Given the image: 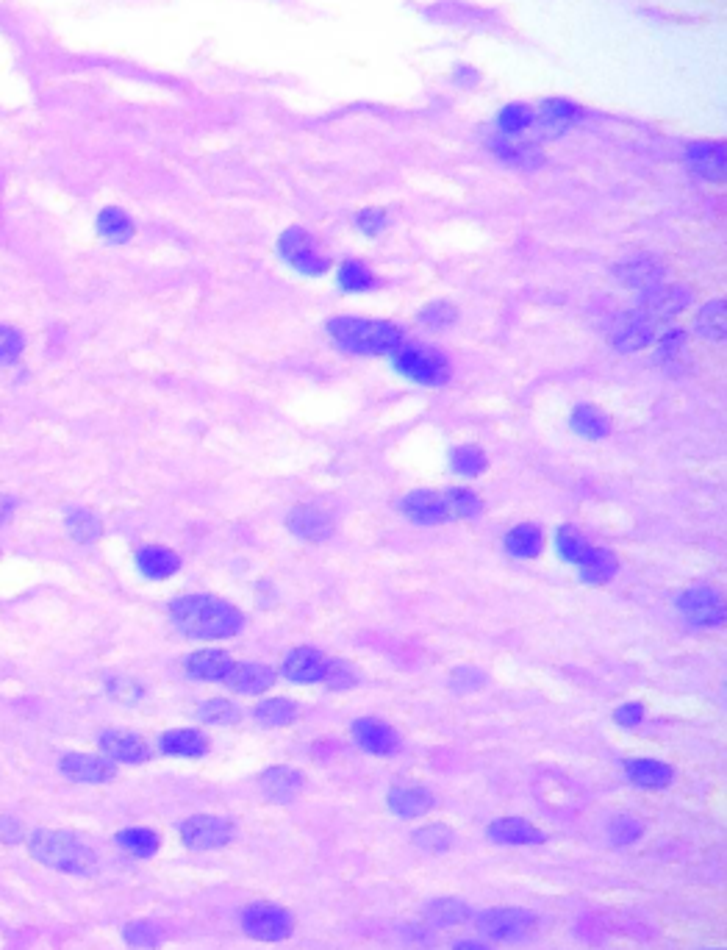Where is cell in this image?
I'll use <instances>...</instances> for the list:
<instances>
[{"mask_svg": "<svg viewBox=\"0 0 727 950\" xmlns=\"http://www.w3.org/2000/svg\"><path fill=\"white\" fill-rule=\"evenodd\" d=\"M336 281H339V287L345 289V292H370L375 287V275L364 267L356 259H350L339 267V275H336Z\"/></svg>", "mask_w": 727, "mask_h": 950, "instance_id": "cell-43", "label": "cell"}, {"mask_svg": "<svg viewBox=\"0 0 727 950\" xmlns=\"http://www.w3.org/2000/svg\"><path fill=\"white\" fill-rule=\"evenodd\" d=\"M614 275H617V281H622L625 287L641 289V292H644V289L661 284L664 267L655 262L653 256H636V259L617 264V267H614Z\"/></svg>", "mask_w": 727, "mask_h": 950, "instance_id": "cell-24", "label": "cell"}, {"mask_svg": "<svg viewBox=\"0 0 727 950\" xmlns=\"http://www.w3.org/2000/svg\"><path fill=\"white\" fill-rule=\"evenodd\" d=\"M697 331H700L705 339H714V342H722V339L727 337L725 300L716 298L711 300V303H705L700 314H697Z\"/></svg>", "mask_w": 727, "mask_h": 950, "instance_id": "cell-37", "label": "cell"}, {"mask_svg": "<svg viewBox=\"0 0 727 950\" xmlns=\"http://www.w3.org/2000/svg\"><path fill=\"white\" fill-rule=\"evenodd\" d=\"M222 684L228 689H234V692H239V695H261V692H267V689H272V684H275V670L267 667V664L234 662L231 664V670L222 678Z\"/></svg>", "mask_w": 727, "mask_h": 950, "instance_id": "cell-19", "label": "cell"}, {"mask_svg": "<svg viewBox=\"0 0 727 950\" xmlns=\"http://www.w3.org/2000/svg\"><path fill=\"white\" fill-rule=\"evenodd\" d=\"M386 223H389L386 212H383V209H372V206L370 209H361L356 217V228L364 237H378L383 228H386Z\"/></svg>", "mask_w": 727, "mask_h": 950, "instance_id": "cell-52", "label": "cell"}, {"mask_svg": "<svg viewBox=\"0 0 727 950\" xmlns=\"http://www.w3.org/2000/svg\"><path fill=\"white\" fill-rule=\"evenodd\" d=\"M286 528L295 534L297 539H306V542H325L333 534V517L322 506L314 503H300L295 506L289 517H286Z\"/></svg>", "mask_w": 727, "mask_h": 950, "instance_id": "cell-13", "label": "cell"}, {"mask_svg": "<svg viewBox=\"0 0 727 950\" xmlns=\"http://www.w3.org/2000/svg\"><path fill=\"white\" fill-rule=\"evenodd\" d=\"M456 320L458 309L450 300H433V303H428V306L419 312V323L425 325V328H433V331H444V328H450Z\"/></svg>", "mask_w": 727, "mask_h": 950, "instance_id": "cell-47", "label": "cell"}, {"mask_svg": "<svg viewBox=\"0 0 727 950\" xmlns=\"http://www.w3.org/2000/svg\"><path fill=\"white\" fill-rule=\"evenodd\" d=\"M136 567L139 573L150 578V581H164L181 570V556L170 548H161V545H148L136 553Z\"/></svg>", "mask_w": 727, "mask_h": 950, "instance_id": "cell-27", "label": "cell"}, {"mask_svg": "<svg viewBox=\"0 0 727 950\" xmlns=\"http://www.w3.org/2000/svg\"><path fill=\"white\" fill-rule=\"evenodd\" d=\"M328 334L342 350L361 356H383L403 342V328L386 320H364V317H333L328 320Z\"/></svg>", "mask_w": 727, "mask_h": 950, "instance_id": "cell-2", "label": "cell"}, {"mask_svg": "<svg viewBox=\"0 0 727 950\" xmlns=\"http://www.w3.org/2000/svg\"><path fill=\"white\" fill-rule=\"evenodd\" d=\"M422 917H425V923L431 928H450V925L467 923L472 917V909H469L467 900L461 898H436L431 903H425Z\"/></svg>", "mask_w": 727, "mask_h": 950, "instance_id": "cell-29", "label": "cell"}, {"mask_svg": "<svg viewBox=\"0 0 727 950\" xmlns=\"http://www.w3.org/2000/svg\"><path fill=\"white\" fill-rule=\"evenodd\" d=\"M386 803H389V809H392L397 817H403V820H419V817H425V814L436 806V798H433L431 789L422 787V784H395V787L389 789Z\"/></svg>", "mask_w": 727, "mask_h": 950, "instance_id": "cell-16", "label": "cell"}, {"mask_svg": "<svg viewBox=\"0 0 727 950\" xmlns=\"http://www.w3.org/2000/svg\"><path fill=\"white\" fill-rule=\"evenodd\" d=\"M533 123H536V112L528 103H508L497 114V128H500L503 137H519V134L530 131Z\"/></svg>", "mask_w": 727, "mask_h": 950, "instance_id": "cell-34", "label": "cell"}, {"mask_svg": "<svg viewBox=\"0 0 727 950\" xmlns=\"http://www.w3.org/2000/svg\"><path fill=\"white\" fill-rule=\"evenodd\" d=\"M478 928L494 942H522L536 931V917L519 906H494L478 914Z\"/></svg>", "mask_w": 727, "mask_h": 950, "instance_id": "cell-7", "label": "cell"}, {"mask_svg": "<svg viewBox=\"0 0 727 950\" xmlns=\"http://www.w3.org/2000/svg\"><path fill=\"white\" fill-rule=\"evenodd\" d=\"M23 334L12 325H0V362L12 364L23 353Z\"/></svg>", "mask_w": 727, "mask_h": 950, "instance_id": "cell-51", "label": "cell"}, {"mask_svg": "<svg viewBox=\"0 0 727 950\" xmlns=\"http://www.w3.org/2000/svg\"><path fill=\"white\" fill-rule=\"evenodd\" d=\"M492 150L497 153V159H503L506 164H514V167H539L542 164V153L536 148H530V145H519L511 137L503 139H494Z\"/></svg>", "mask_w": 727, "mask_h": 950, "instance_id": "cell-38", "label": "cell"}, {"mask_svg": "<svg viewBox=\"0 0 727 950\" xmlns=\"http://www.w3.org/2000/svg\"><path fill=\"white\" fill-rule=\"evenodd\" d=\"M231 656L225 650H195L189 659H186V673L198 681H222L225 673L231 670Z\"/></svg>", "mask_w": 727, "mask_h": 950, "instance_id": "cell-28", "label": "cell"}, {"mask_svg": "<svg viewBox=\"0 0 727 950\" xmlns=\"http://www.w3.org/2000/svg\"><path fill=\"white\" fill-rule=\"evenodd\" d=\"M353 739L364 753L372 756H392L400 748V737L389 723H383L378 717H361L353 723Z\"/></svg>", "mask_w": 727, "mask_h": 950, "instance_id": "cell-12", "label": "cell"}, {"mask_svg": "<svg viewBox=\"0 0 727 950\" xmlns=\"http://www.w3.org/2000/svg\"><path fill=\"white\" fill-rule=\"evenodd\" d=\"M450 467L458 475L475 478V475H481L489 467V459H486V450L478 448V445H461V448L450 450Z\"/></svg>", "mask_w": 727, "mask_h": 950, "instance_id": "cell-41", "label": "cell"}, {"mask_svg": "<svg viewBox=\"0 0 727 950\" xmlns=\"http://www.w3.org/2000/svg\"><path fill=\"white\" fill-rule=\"evenodd\" d=\"M580 120H583V109L578 103L564 98H550L539 106L533 125H539L547 137H561L564 131H569L572 125H578Z\"/></svg>", "mask_w": 727, "mask_h": 950, "instance_id": "cell-20", "label": "cell"}, {"mask_svg": "<svg viewBox=\"0 0 727 950\" xmlns=\"http://www.w3.org/2000/svg\"><path fill=\"white\" fill-rule=\"evenodd\" d=\"M278 253H281V259L300 275L317 278V275H325L331 270V259L317 248V239L311 237L306 228H300V225H292V228H286L284 234H281V239H278Z\"/></svg>", "mask_w": 727, "mask_h": 950, "instance_id": "cell-5", "label": "cell"}, {"mask_svg": "<svg viewBox=\"0 0 727 950\" xmlns=\"http://www.w3.org/2000/svg\"><path fill=\"white\" fill-rule=\"evenodd\" d=\"M62 770L70 781H81V784H106L117 775V764L106 759V756H92V753H67L59 762Z\"/></svg>", "mask_w": 727, "mask_h": 950, "instance_id": "cell-14", "label": "cell"}, {"mask_svg": "<svg viewBox=\"0 0 727 950\" xmlns=\"http://www.w3.org/2000/svg\"><path fill=\"white\" fill-rule=\"evenodd\" d=\"M98 234L111 245H123L128 239L134 237V220L123 212V209H117V206H106L103 212L98 214Z\"/></svg>", "mask_w": 727, "mask_h": 950, "instance_id": "cell-33", "label": "cell"}, {"mask_svg": "<svg viewBox=\"0 0 727 950\" xmlns=\"http://www.w3.org/2000/svg\"><path fill=\"white\" fill-rule=\"evenodd\" d=\"M28 850L39 864L53 867L59 873L70 875H92L98 870V856L95 850L87 848L84 842L67 831H34L28 839Z\"/></svg>", "mask_w": 727, "mask_h": 950, "instance_id": "cell-3", "label": "cell"}, {"mask_svg": "<svg viewBox=\"0 0 727 950\" xmlns=\"http://www.w3.org/2000/svg\"><path fill=\"white\" fill-rule=\"evenodd\" d=\"M489 839L497 842V845H544L547 837H544L542 828H536L528 820H522V817H497L492 825H489Z\"/></svg>", "mask_w": 727, "mask_h": 950, "instance_id": "cell-23", "label": "cell"}, {"mask_svg": "<svg viewBox=\"0 0 727 950\" xmlns=\"http://www.w3.org/2000/svg\"><path fill=\"white\" fill-rule=\"evenodd\" d=\"M178 834L189 850H217L234 839V823L217 814H195V817H186Z\"/></svg>", "mask_w": 727, "mask_h": 950, "instance_id": "cell-8", "label": "cell"}, {"mask_svg": "<svg viewBox=\"0 0 727 950\" xmlns=\"http://www.w3.org/2000/svg\"><path fill=\"white\" fill-rule=\"evenodd\" d=\"M592 548V542L580 534L575 525H561L558 531H555V550H558V556L569 564H578L586 553Z\"/></svg>", "mask_w": 727, "mask_h": 950, "instance_id": "cell-40", "label": "cell"}, {"mask_svg": "<svg viewBox=\"0 0 727 950\" xmlns=\"http://www.w3.org/2000/svg\"><path fill=\"white\" fill-rule=\"evenodd\" d=\"M503 542H506L508 553H511V556H517V559H536L544 548L542 528L533 523L514 525Z\"/></svg>", "mask_w": 727, "mask_h": 950, "instance_id": "cell-31", "label": "cell"}, {"mask_svg": "<svg viewBox=\"0 0 727 950\" xmlns=\"http://www.w3.org/2000/svg\"><path fill=\"white\" fill-rule=\"evenodd\" d=\"M322 681L328 684L331 689H350L358 684V675L356 670L345 662H328L325 667V675H322Z\"/></svg>", "mask_w": 727, "mask_h": 950, "instance_id": "cell-49", "label": "cell"}, {"mask_svg": "<svg viewBox=\"0 0 727 950\" xmlns=\"http://www.w3.org/2000/svg\"><path fill=\"white\" fill-rule=\"evenodd\" d=\"M117 845L125 850V853H131L136 859H150V856H156V850H159L161 839L156 831H150V828H125L117 834Z\"/></svg>", "mask_w": 727, "mask_h": 950, "instance_id": "cell-35", "label": "cell"}, {"mask_svg": "<svg viewBox=\"0 0 727 950\" xmlns=\"http://www.w3.org/2000/svg\"><path fill=\"white\" fill-rule=\"evenodd\" d=\"M109 695L120 703H136V700L145 695V689L139 687L131 678H111L109 681Z\"/></svg>", "mask_w": 727, "mask_h": 950, "instance_id": "cell-54", "label": "cell"}, {"mask_svg": "<svg viewBox=\"0 0 727 950\" xmlns=\"http://www.w3.org/2000/svg\"><path fill=\"white\" fill-rule=\"evenodd\" d=\"M655 331L658 323L653 317H647L644 312H625L619 314L617 320L611 323V345L622 353H636V350L650 348L655 342Z\"/></svg>", "mask_w": 727, "mask_h": 950, "instance_id": "cell-9", "label": "cell"}, {"mask_svg": "<svg viewBox=\"0 0 727 950\" xmlns=\"http://www.w3.org/2000/svg\"><path fill=\"white\" fill-rule=\"evenodd\" d=\"M67 534L75 539V542H81V545H89V542H95L100 537V520L95 514L84 512V509H78V512L67 514Z\"/></svg>", "mask_w": 727, "mask_h": 950, "instance_id": "cell-46", "label": "cell"}, {"mask_svg": "<svg viewBox=\"0 0 727 950\" xmlns=\"http://www.w3.org/2000/svg\"><path fill=\"white\" fill-rule=\"evenodd\" d=\"M242 931L256 942H284L295 934V920L284 906L250 903L242 912Z\"/></svg>", "mask_w": 727, "mask_h": 950, "instance_id": "cell-6", "label": "cell"}, {"mask_svg": "<svg viewBox=\"0 0 727 950\" xmlns=\"http://www.w3.org/2000/svg\"><path fill=\"white\" fill-rule=\"evenodd\" d=\"M569 425H572V431L583 439H603L608 437V431H611V420H608L597 406H589V403L575 406V412L569 417Z\"/></svg>", "mask_w": 727, "mask_h": 950, "instance_id": "cell-32", "label": "cell"}, {"mask_svg": "<svg viewBox=\"0 0 727 950\" xmlns=\"http://www.w3.org/2000/svg\"><path fill=\"white\" fill-rule=\"evenodd\" d=\"M20 839H23L20 823H17L14 817H0V842H3V845H14V842H20Z\"/></svg>", "mask_w": 727, "mask_h": 950, "instance_id": "cell-56", "label": "cell"}, {"mask_svg": "<svg viewBox=\"0 0 727 950\" xmlns=\"http://www.w3.org/2000/svg\"><path fill=\"white\" fill-rule=\"evenodd\" d=\"M641 834H644V825H641L639 820H633V817H614V820L608 823V837H611V842L619 845V848L639 842Z\"/></svg>", "mask_w": 727, "mask_h": 950, "instance_id": "cell-48", "label": "cell"}, {"mask_svg": "<svg viewBox=\"0 0 727 950\" xmlns=\"http://www.w3.org/2000/svg\"><path fill=\"white\" fill-rule=\"evenodd\" d=\"M175 628L192 639L236 637L245 625V614L228 600L214 595H184L170 606Z\"/></svg>", "mask_w": 727, "mask_h": 950, "instance_id": "cell-1", "label": "cell"}, {"mask_svg": "<svg viewBox=\"0 0 727 950\" xmlns=\"http://www.w3.org/2000/svg\"><path fill=\"white\" fill-rule=\"evenodd\" d=\"M483 681H486V675H483L478 667H456V670L450 673V689H453V692H461V695L481 689Z\"/></svg>", "mask_w": 727, "mask_h": 950, "instance_id": "cell-50", "label": "cell"}, {"mask_svg": "<svg viewBox=\"0 0 727 950\" xmlns=\"http://www.w3.org/2000/svg\"><path fill=\"white\" fill-rule=\"evenodd\" d=\"M123 939L134 950H156L161 945L164 934H161V928L156 923H150V920H136V923L125 925Z\"/></svg>", "mask_w": 727, "mask_h": 950, "instance_id": "cell-42", "label": "cell"}, {"mask_svg": "<svg viewBox=\"0 0 727 950\" xmlns=\"http://www.w3.org/2000/svg\"><path fill=\"white\" fill-rule=\"evenodd\" d=\"M444 500H447L450 520H467L481 512V498L472 489H447Z\"/></svg>", "mask_w": 727, "mask_h": 950, "instance_id": "cell-45", "label": "cell"}, {"mask_svg": "<svg viewBox=\"0 0 727 950\" xmlns=\"http://www.w3.org/2000/svg\"><path fill=\"white\" fill-rule=\"evenodd\" d=\"M161 753L167 756H181V759H200L209 753V739L195 728H173L159 739Z\"/></svg>", "mask_w": 727, "mask_h": 950, "instance_id": "cell-25", "label": "cell"}, {"mask_svg": "<svg viewBox=\"0 0 727 950\" xmlns=\"http://www.w3.org/2000/svg\"><path fill=\"white\" fill-rule=\"evenodd\" d=\"M453 950H492V948H486L483 942H475V939H467V942H458V945H453Z\"/></svg>", "mask_w": 727, "mask_h": 950, "instance_id": "cell-58", "label": "cell"}, {"mask_svg": "<svg viewBox=\"0 0 727 950\" xmlns=\"http://www.w3.org/2000/svg\"><path fill=\"white\" fill-rule=\"evenodd\" d=\"M198 717L203 720V723H209V725H234L242 720V712H239V706L231 703V700L214 698V700H206V703L200 706Z\"/></svg>", "mask_w": 727, "mask_h": 950, "instance_id": "cell-44", "label": "cell"}, {"mask_svg": "<svg viewBox=\"0 0 727 950\" xmlns=\"http://www.w3.org/2000/svg\"><path fill=\"white\" fill-rule=\"evenodd\" d=\"M625 775H628L630 784L641 789H666L675 781V770L658 759H628Z\"/></svg>", "mask_w": 727, "mask_h": 950, "instance_id": "cell-26", "label": "cell"}, {"mask_svg": "<svg viewBox=\"0 0 727 950\" xmlns=\"http://www.w3.org/2000/svg\"><path fill=\"white\" fill-rule=\"evenodd\" d=\"M400 509H403V514L411 523L417 525L450 523L444 492H436V489H414V492H408Z\"/></svg>", "mask_w": 727, "mask_h": 950, "instance_id": "cell-15", "label": "cell"}, {"mask_svg": "<svg viewBox=\"0 0 727 950\" xmlns=\"http://www.w3.org/2000/svg\"><path fill=\"white\" fill-rule=\"evenodd\" d=\"M259 784L272 803H292V800L303 792V787H306V778H303V773L295 770V767L275 764V767H267V770L261 773Z\"/></svg>", "mask_w": 727, "mask_h": 950, "instance_id": "cell-18", "label": "cell"}, {"mask_svg": "<svg viewBox=\"0 0 727 950\" xmlns=\"http://www.w3.org/2000/svg\"><path fill=\"white\" fill-rule=\"evenodd\" d=\"M683 348H686V331L672 328V331H666V334H661V339H658V359H661V362H669V359H675Z\"/></svg>", "mask_w": 727, "mask_h": 950, "instance_id": "cell-53", "label": "cell"}, {"mask_svg": "<svg viewBox=\"0 0 727 950\" xmlns=\"http://www.w3.org/2000/svg\"><path fill=\"white\" fill-rule=\"evenodd\" d=\"M325 667H328V659H325V653L317 648H295L289 656L284 659V675L292 681V684H317L322 681V675H325Z\"/></svg>", "mask_w": 727, "mask_h": 950, "instance_id": "cell-22", "label": "cell"}, {"mask_svg": "<svg viewBox=\"0 0 727 950\" xmlns=\"http://www.w3.org/2000/svg\"><path fill=\"white\" fill-rule=\"evenodd\" d=\"M14 512V500L9 495H0V525L6 523Z\"/></svg>", "mask_w": 727, "mask_h": 950, "instance_id": "cell-57", "label": "cell"}, {"mask_svg": "<svg viewBox=\"0 0 727 950\" xmlns=\"http://www.w3.org/2000/svg\"><path fill=\"white\" fill-rule=\"evenodd\" d=\"M689 300V292L683 287H664V284H658V287H650L641 292L639 312L653 317L655 323H658V320H666V317H675V314L683 312V309L689 306Z\"/></svg>", "mask_w": 727, "mask_h": 950, "instance_id": "cell-17", "label": "cell"}, {"mask_svg": "<svg viewBox=\"0 0 727 950\" xmlns=\"http://www.w3.org/2000/svg\"><path fill=\"white\" fill-rule=\"evenodd\" d=\"M614 720H617L622 728H636V725L644 720V706H641V703H622L617 712H614Z\"/></svg>", "mask_w": 727, "mask_h": 950, "instance_id": "cell-55", "label": "cell"}, {"mask_svg": "<svg viewBox=\"0 0 727 950\" xmlns=\"http://www.w3.org/2000/svg\"><path fill=\"white\" fill-rule=\"evenodd\" d=\"M680 614L694 625H722L727 617L725 600L711 587H691L678 598Z\"/></svg>", "mask_w": 727, "mask_h": 950, "instance_id": "cell-10", "label": "cell"}, {"mask_svg": "<svg viewBox=\"0 0 727 950\" xmlns=\"http://www.w3.org/2000/svg\"><path fill=\"white\" fill-rule=\"evenodd\" d=\"M100 750L106 759L123 764H142L150 759V745L131 731H106L100 737Z\"/></svg>", "mask_w": 727, "mask_h": 950, "instance_id": "cell-21", "label": "cell"}, {"mask_svg": "<svg viewBox=\"0 0 727 950\" xmlns=\"http://www.w3.org/2000/svg\"><path fill=\"white\" fill-rule=\"evenodd\" d=\"M253 717L267 728H284V725H292L297 720V703H292L289 698H267L256 706Z\"/></svg>", "mask_w": 727, "mask_h": 950, "instance_id": "cell-36", "label": "cell"}, {"mask_svg": "<svg viewBox=\"0 0 727 950\" xmlns=\"http://www.w3.org/2000/svg\"><path fill=\"white\" fill-rule=\"evenodd\" d=\"M392 364L400 375H406L408 381L422 384V387H444L450 381V362L439 350L425 348L417 342H400L392 353Z\"/></svg>", "mask_w": 727, "mask_h": 950, "instance_id": "cell-4", "label": "cell"}, {"mask_svg": "<svg viewBox=\"0 0 727 950\" xmlns=\"http://www.w3.org/2000/svg\"><path fill=\"white\" fill-rule=\"evenodd\" d=\"M580 578L586 581V584H592V587H600V584H608L619 570L617 556L611 553V550L605 548H589V553L583 556L578 562Z\"/></svg>", "mask_w": 727, "mask_h": 950, "instance_id": "cell-30", "label": "cell"}, {"mask_svg": "<svg viewBox=\"0 0 727 950\" xmlns=\"http://www.w3.org/2000/svg\"><path fill=\"white\" fill-rule=\"evenodd\" d=\"M686 162L694 170V175H700L703 181L711 184H725L727 178V148L725 142H691L686 148Z\"/></svg>", "mask_w": 727, "mask_h": 950, "instance_id": "cell-11", "label": "cell"}, {"mask_svg": "<svg viewBox=\"0 0 727 950\" xmlns=\"http://www.w3.org/2000/svg\"><path fill=\"white\" fill-rule=\"evenodd\" d=\"M411 842H414L417 848L428 850V853H444V850L453 848L456 834H453V828H450V825L428 823L411 834Z\"/></svg>", "mask_w": 727, "mask_h": 950, "instance_id": "cell-39", "label": "cell"}]
</instances>
